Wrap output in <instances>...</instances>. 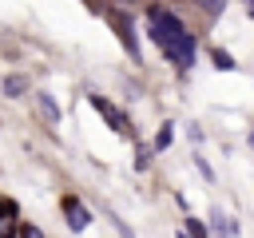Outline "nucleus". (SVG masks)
<instances>
[{"instance_id":"7","label":"nucleus","mask_w":254,"mask_h":238,"mask_svg":"<svg viewBox=\"0 0 254 238\" xmlns=\"http://www.w3.org/2000/svg\"><path fill=\"white\" fill-rule=\"evenodd\" d=\"M250 12H254V0H250Z\"/></svg>"},{"instance_id":"6","label":"nucleus","mask_w":254,"mask_h":238,"mask_svg":"<svg viewBox=\"0 0 254 238\" xmlns=\"http://www.w3.org/2000/svg\"><path fill=\"white\" fill-rule=\"evenodd\" d=\"M198 4H202L206 12H222V0H198Z\"/></svg>"},{"instance_id":"1","label":"nucleus","mask_w":254,"mask_h":238,"mask_svg":"<svg viewBox=\"0 0 254 238\" xmlns=\"http://www.w3.org/2000/svg\"><path fill=\"white\" fill-rule=\"evenodd\" d=\"M151 40L159 44V52L171 60V63H179V67H187L190 60H194V36L183 28V20L175 16V12H167V8H151Z\"/></svg>"},{"instance_id":"4","label":"nucleus","mask_w":254,"mask_h":238,"mask_svg":"<svg viewBox=\"0 0 254 238\" xmlns=\"http://www.w3.org/2000/svg\"><path fill=\"white\" fill-rule=\"evenodd\" d=\"M214 63H218V67H226V71H230V67H234V60H230V56H226V52H214Z\"/></svg>"},{"instance_id":"3","label":"nucleus","mask_w":254,"mask_h":238,"mask_svg":"<svg viewBox=\"0 0 254 238\" xmlns=\"http://www.w3.org/2000/svg\"><path fill=\"white\" fill-rule=\"evenodd\" d=\"M36 99H40V107H44V115H48V119H60V111H56V103H52V99H48L44 91H40Z\"/></svg>"},{"instance_id":"2","label":"nucleus","mask_w":254,"mask_h":238,"mask_svg":"<svg viewBox=\"0 0 254 238\" xmlns=\"http://www.w3.org/2000/svg\"><path fill=\"white\" fill-rule=\"evenodd\" d=\"M64 210H67V222H71V230H83V226H87V210H83L75 198H64Z\"/></svg>"},{"instance_id":"5","label":"nucleus","mask_w":254,"mask_h":238,"mask_svg":"<svg viewBox=\"0 0 254 238\" xmlns=\"http://www.w3.org/2000/svg\"><path fill=\"white\" fill-rule=\"evenodd\" d=\"M20 87H24V79H20V75H12V79H8V95H20Z\"/></svg>"}]
</instances>
